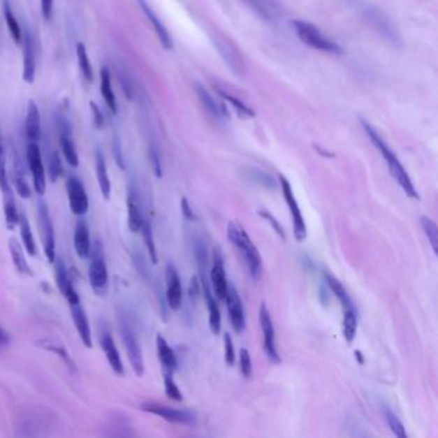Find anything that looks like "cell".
Segmentation results:
<instances>
[{
	"instance_id": "obj_35",
	"label": "cell",
	"mask_w": 438,
	"mask_h": 438,
	"mask_svg": "<svg viewBox=\"0 0 438 438\" xmlns=\"http://www.w3.org/2000/svg\"><path fill=\"white\" fill-rule=\"evenodd\" d=\"M18 225H20V231H21V238H22L24 249L27 251L29 255L36 256V254H38L36 243H35V239H34V235H32L31 226H30V223L27 220V216L24 215V212L20 214Z\"/></svg>"
},
{
	"instance_id": "obj_18",
	"label": "cell",
	"mask_w": 438,
	"mask_h": 438,
	"mask_svg": "<svg viewBox=\"0 0 438 438\" xmlns=\"http://www.w3.org/2000/svg\"><path fill=\"white\" fill-rule=\"evenodd\" d=\"M70 309H71V316L75 327L78 329V333L80 335L81 342L84 343V346H87L88 349L93 347V335H92V329L89 324L88 316L85 314V311L82 310L80 302L70 303Z\"/></svg>"
},
{
	"instance_id": "obj_23",
	"label": "cell",
	"mask_w": 438,
	"mask_h": 438,
	"mask_svg": "<svg viewBox=\"0 0 438 438\" xmlns=\"http://www.w3.org/2000/svg\"><path fill=\"white\" fill-rule=\"evenodd\" d=\"M136 1H138V4L140 6V8L143 10L144 15L148 17L149 22H151L153 29H154V31H156L157 36H159L162 47L165 49H168V50L173 49V39H171V36H170V34H168V29L165 27V24H162V21L159 20V16L153 12V9H152L151 6L148 4V1H147V0H136Z\"/></svg>"
},
{
	"instance_id": "obj_10",
	"label": "cell",
	"mask_w": 438,
	"mask_h": 438,
	"mask_svg": "<svg viewBox=\"0 0 438 438\" xmlns=\"http://www.w3.org/2000/svg\"><path fill=\"white\" fill-rule=\"evenodd\" d=\"M121 337L124 344L126 347L128 352V358L131 364L133 370L136 372L138 377H143L144 375V358L143 351L140 347V343L136 338V335L128 324H122L121 326Z\"/></svg>"
},
{
	"instance_id": "obj_11",
	"label": "cell",
	"mask_w": 438,
	"mask_h": 438,
	"mask_svg": "<svg viewBox=\"0 0 438 438\" xmlns=\"http://www.w3.org/2000/svg\"><path fill=\"white\" fill-rule=\"evenodd\" d=\"M27 163L31 171L32 179H34V189L39 194L44 196L45 189H47V182H45V168L43 165V159H41V152H40L38 143L30 142L27 145Z\"/></svg>"
},
{
	"instance_id": "obj_25",
	"label": "cell",
	"mask_w": 438,
	"mask_h": 438,
	"mask_svg": "<svg viewBox=\"0 0 438 438\" xmlns=\"http://www.w3.org/2000/svg\"><path fill=\"white\" fill-rule=\"evenodd\" d=\"M196 93L198 96L199 102L203 105L205 111L207 112L208 116L211 119H215V121H224V119H228V112L225 111L223 105H220L216 102L214 96L210 94L207 89L197 84Z\"/></svg>"
},
{
	"instance_id": "obj_39",
	"label": "cell",
	"mask_w": 438,
	"mask_h": 438,
	"mask_svg": "<svg viewBox=\"0 0 438 438\" xmlns=\"http://www.w3.org/2000/svg\"><path fill=\"white\" fill-rule=\"evenodd\" d=\"M3 12H4L6 22H7V26H8L9 34H10L12 39L15 40L17 44H21L24 32L21 30L16 16H15L13 10L10 8V6H9L8 0H4V3H3Z\"/></svg>"
},
{
	"instance_id": "obj_43",
	"label": "cell",
	"mask_w": 438,
	"mask_h": 438,
	"mask_svg": "<svg viewBox=\"0 0 438 438\" xmlns=\"http://www.w3.org/2000/svg\"><path fill=\"white\" fill-rule=\"evenodd\" d=\"M247 177L251 182L258 184V185H261V187L266 188V189H275V188H277V183H275L274 177L269 175L268 173L263 171V170L249 168L247 171Z\"/></svg>"
},
{
	"instance_id": "obj_19",
	"label": "cell",
	"mask_w": 438,
	"mask_h": 438,
	"mask_svg": "<svg viewBox=\"0 0 438 438\" xmlns=\"http://www.w3.org/2000/svg\"><path fill=\"white\" fill-rule=\"evenodd\" d=\"M54 265H56L57 286L59 288L61 293H62V295H64V298L67 300L68 305L70 303L80 302L79 295H78V292H76V289L72 284L71 278H70V275L67 272L64 261L61 258H56Z\"/></svg>"
},
{
	"instance_id": "obj_15",
	"label": "cell",
	"mask_w": 438,
	"mask_h": 438,
	"mask_svg": "<svg viewBox=\"0 0 438 438\" xmlns=\"http://www.w3.org/2000/svg\"><path fill=\"white\" fill-rule=\"evenodd\" d=\"M166 301L171 310H179L183 302L182 282L173 263H168L166 266Z\"/></svg>"
},
{
	"instance_id": "obj_54",
	"label": "cell",
	"mask_w": 438,
	"mask_h": 438,
	"mask_svg": "<svg viewBox=\"0 0 438 438\" xmlns=\"http://www.w3.org/2000/svg\"><path fill=\"white\" fill-rule=\"evenodd\" d=\"M113 154L116 157L117 161V165L119 168H125V163H124V156H122V145H121V139H119V134L113 131Z\"/></svg>"
},
{
	"instance_id": "obj_24",
	"label": "cell",
	"mask_w": 438,
	"mask_h": 438,
	"mask_svg": "<svg viewBox=\"0 0 438 438\" xmlns=\"http://www.w3.org/2000/svg\"><path fill=\"white\" fill-rule=\"evenodd\" d=\"M36 346L39 349H43V350L48 351V352H52V353L57 355L58 358L64 361V365L71 372L72 374L78 373L76 363L73 361L70 352L64 347V343H61L59 341H57V340H52V338H44V340H39L36 342Z\"/></svg>"
},
{
	"instance_id": "obj_22",
	"label": "cell",
	"mask_w": 438,
	"mask_h": 438,
	"mask_svg": "<svg viewBox=\"0 0 438 438\" xmlns=\"http://www.w3.org/2000/svg\"><path fill=\"white\" fill-rule=\"evenodd\" d=\"M24 41V72L22 78L27 84H32L35 81L36 75V58H35V49L30 31L26 30L22 35Z\"/></svg>"
},
{
	"instance_id": "obj_47",
	"label": "cell",
	"mask_w": 438,
	"mask_h": 438,
	"mask_svg": "<svg viewBox=\"0 0 438 438\" xmlns=\"http://www.w3.org/2000/svg\"><path fill=\"white\" fill-rule=\"evenodd\" d=\"M163 384H165V393H166V396L170 400L176 401V402L183 401V393L179 390L177 384H176L174 378H173V374H170V373L165 374V377H163Z\"/></svg>"
},
{
	"instance_id": "obj_45",
	"label": "cell",
	"mask_w": 438,
	"mask_h": 438,
	"mask_svg": "<svg viewBox=\"0 0 438 438\" xmlns=\"http://www.w3.org/2000/svg\"><path fill=\"white\" fill-rule=\"evenodd\" d=\"M383 413H384V416H386V421L388 423V425H390V430L400 438H407V430H405V427H404V424L401 423V421L398 419L396 414L390 410V409H387V407H384V410H383Z\"/></svg>"
},
{
	"instance_id": "obj_36",
	"label": "cell",
	"mask_w": 438,
	"mask_h": 438,
	"mask_svg": "<svg viewBox=\"0 0 438 438\" xmlns=\"http://www.w3.org/2000/svg\"><path fill=\"white\" fill-rule=\"evenodd\" d=\"M324 278L327 280V286L333 293L335 297L340 300V302L343 306V309H350L353 307V303L351 301L350 295L346 292V289L343 287L342 283L338 280V279L333 277L332 274L329 272H324Z\"/></svg>"
},
{
	"instance_id": "obj_32",
	"label": "cell",
	"mask_w": 438,
	"mask_h": 438,
	"mask_svg": "<svg viewBox=\"0 0 438 438\" xmlns=\"http://www.w3.org/2000/svg\"><path fill=\"white\" fill-rule=\"evenodd\" d=\"M9 252H10V257H12V261L16 266L17 271L22 275H27V277H32L34 272H32L30 265L26 260V256H24V249L21 247V243L17 240L15 237L9 239Z\"/></svg>"
},
{
	"instance_id": "obj_2",
	"label": "cell",
	"mask_w": 438,
	"mask_h": 438,
	"mask_svg": "<svg viewBox=\"0 0 438 438\" xmlns=\"http://www.w3.org/2000/svg\"><path fill=\"white\" fill-rule=\"evenodd\" d=\"M228 239L231 244L238 248L239 252L244 257L251 277L255 280L260 278L261 269H263V260L252 239L249 238L247 231L242 228L240 224L231 221L228 224Z\"/></svg>"
},
{
	"instance_id": "obj_46",
	"label": "cell",
	"mask_w": 438,
	"mask_h": 438,
	"mask_svg": "<svg viewBox=\"0 0 438 438\" xmlns=\"http://www.w3.org/2000/svg\"><path fill=\"white\" fill-rule=\"evenodd\" d=\"M217 93L223 96L224 99H226L229 103H231V105L235 108V111H237V113H238L240 117H254V116H255V112L252 111V110H251L249 107H247L246 104L243 103V102H240L235 96H229L228 93H225V92L220 90V89H217Z\"/></svg>"
},
{
	"instance_id": "obj_26",
	"label": "cell",
	"mask_w": 438,
	"mask_h": 438,
	"mask_svg": "<svg viewBox=\"0 0 438 438\" xmlns=\"http://www.w3.org/2000/svg\"><path fill=\"white\" fill-rule=\"evenodd\" d=\"M73 246L80 258L85 260L90 257V252H92L90 233H89L88 225L84 220H79L76 224L75 234H73Z\"/></svg>"
},
{
	"instance_id": "obj_42",
	"label": "cell",
	"mask_w": 438,
	"mask_h": 438,
	"mask_svg": "<svg viewBox=\"0 0 438 438\" xmlns=\"http://www.w3.org/2000/svg\"><path fill=\"white\" fill-rule=\"evenodd\" d=\"M421 225H422L423 231L425 233L427 238L430 240V247L433 254L437 256V246H438V231L437 225L436 223L428 217V216H422L421 217Z\"/></svg>"
},
{
	"instance_id": "obj_53",
	"label": "cell",
	"mask_w": 438,
	"mask_h": 438,
	"mask_svg": "<svg viewBox=\"0 0 438 438\" xmlns=\"http://www.w3.org/2000/svg\"><path fill=\"white\" fill-rule=\"evenodd\" d=\"M149 159H151L152 168H153L154 175L157 177H162V163H161V159H159V151L154 145H151V148H149Z\"/></svg>"
},
{
	"instance_id": "obj_9",
	"label": "cell",
	"mask_w": 438,
	"mask_h": 438,
	"mask_svg": "<svg viewBox=\"0 0 438 438\" xmlns=\"http://www.w3.org/2000/svg\"><path fill=\"white\" fill-rule=\"evenodd\" d=\"M66 189L72 214L76 216L85 215L89 210V197L84 184L81 183L79 177L68 176L66 182Z\"/></svg>"
},
{
	"instance_id": "obj_51",
	"label": "cell",
	"mask_w": 438,
	"mask_h": 438,
	"mask_svg": "<svg viewBox=\"0 0 438 438\" xmlns=\"http://www.w3.org/2000/svg\"><path fill=\"white\" fill-rule=\"evenodd\" d=\"M258 215L261 216L263 219H265L266 221H269V224L274 228V231H277V234H278L280 238L286 239V234H284V231H283L282 225H280V223H278V220H277L274 216L271 215L269 211H266V210H258Z\"/></svg>"
},
{
	"instance_id": "obj_12",
	"label": "cell",
	"mask_w": 438,
	"mask_h": 438,
	"mask_svg": "<svg viewBox=\"0 0 438 438\" xmlns=\"http://www.w3.org/2000/svg\"><path fill=\"white\" fill-rule=\"evenodd\" d=\"M225 301H226V306H228L231 326L237 333H242L246 328V314H244V307H243V302L240 300L238 289L234 284L228 286Z\"/></svg>"
},
{
	"instance_id": "obj_30",
	"label": "cell",
	"mask_w": 438,
	"mask_h": 438,
	"mask_svg": "<svg viewBox=\"0 0 438 438\" xmlns=\"http://www.w3.org/2000/svg\"><path fill=\"white\" fill-rule=\"evenodd\" d=\"M101 93L103 96L104 102L108 105L113 115H117L119 104L115 96V92L112 89L111 72L107 66L101 67Z\"/></svg>"
},
{
	"instance_id": "obj_37",
	"label": "cell",
	"mask_w": 438,
	"mask_h": 438,
	"mask_svg": "<svg viewBox=\"0 0 438 438\" xmlns=\"http://www.w3.org/2000/svg\"><path fill=\"white\" fill-rule=\"evenodd\" d=\"M4 215H6V224L9 231H13L18 225L20 212L17 210L16 202L13 198V193L9 191H4Z\"/></svg>"
},
{
	"instance_id": "obj_50",
	"label": "cell",
	"mask_w": 438,
	"mask_h": 438,
	"mask_svg": "<svg viewBox=\"0 0 438 438\" xmlns=\"http://www.w3.org/2000/svg\"><path fill=\"white\" fill-rule=\"evenodd\" d=\"M224 342H225V363L229 367H233L235 363V351H234V343L229 333H225L224 335Z\"/></svg>"
},
{
	"instance_id": "obj_1",
	"label": "cell",
	"mask_w": 438,
	"mask_h": 438,
	"mask_svg": "<svg viewBox=\"0 0 438 438\" xmlns=\"http://www.w3.org/2000/svg\"><path fill=\"white\" fill-rule=\"evenodd\" d=\"M361 124H363V128L365 130L367 136L370 138L372 143L374 144L375 148L381 152L383 159H386V162L388 163L390 174L393 176V179L397 182L398 185L402 188V191H405L410 198H421L418 191L415 189L414 184L411 182L410 176L405 171L404 166L401 165V162L398 161L397 156L388 147V144L383 140L381 136L377 133V130L369 122L361 119Z\"/></svg>"
},
{
	"instance_id": "obj_7",
	"label": "cell",
	"mask_w": 438,
	"mask_h": 438,
	"mask_svg": "<svg viewBox=\"0 0 438 438\" xmlns=\"http://www.w3.org/2000/svg\"><path fill=\"white\" fill-rule=\"evenodd\" d=\"M279 183L282 185L283 197L286 199V203H287L288 208L291 211L295 239L298 242H302V240L306 239V235H307V229H306V224H305V219H303L302 214H301V210L298 207L295 194L292 191V187L288 182L287 177H284L283 175H279Z\"/></svg>"
},
{
	"instance_id": "obj_44",
	"label": "cell",
	"mask_w": 438,
	"mask_h": 438,
	"mask_svg": "<svg viewBox=\"0 0 438 438\" xmlns=\"http://www.w3.org/2000/svg\"><path fill=\"white\" fill-rule=\"evenodd\" d=\"M64 166H62V159L58 152L54 151L50 153L48 161V175L52 183H57V180L62 176Z\"/></svg>"
},
{
	"instance_id": "obj_40",
	"label": "cell",
	"mask_w": 438,
	"mask_h": 438,
	"mask_svg": "<svg viewBox=\"0 0 438 438\" xmlns=\"http://www.w3.org/2000/svg\"><path fill=\"white\" fill-rule=\"evenodd\" d=\"M76 54H78L80 70H81L84 79L87 80L88 82H92L94 79V71H93V66L90 64L88 50H87V47L84 43H78Z\"/></svg>"
},
{
	"instance_id": "obj_27",
	"label": "cell",
	"mask_w": 438,
	"mask_h": 438,
	"mask_svg": "<svg viewBox=\"0 0 438 438\" xmlns=\"http://www.w3.org/2000/svg\"><path fill=\"white\" fill-rule=\"evenodd\" d=\"M249 8L255 10L256 15L268 22H275L279 18L280 10L274 0H242Z\"/></svg>"
},
{
	"instance_id": "obj_34",
	"label": "cell",
	"mask_w": 438,
	"mask_h": 438,
	"mask_svg": "<svg viewBox=\"0 0 438 438\" xmlns=\"http://www.w3.org/2000/svg\"><path fill=\"white\" fill-rule=\"evenodd\" d=\"M13 183H15V188H16V191L20 197H22V198L31 197V187L26 179L24 168L22 166V162L18 159V156H16V159H15V166H13Z\"/></svg>"
},
{
	"instance_id": "obj_58",
	"label": "cell",
	"mask_w": 438,
	"mask_h": 438,
	"mask_svg": "<svg viewBox=\"0 0 438 438\" xmlns=\"http://www.w3.org/2000/svg\"><path fill=\"white\" fill-rule=\"evenodd\" d=\"M319 293H320V295H319V297H320V301H321V303H323L324 306H326V305H328V303H329V295H328V289H326V288L324 287H321L320 288V291H319Z\"/></svg>"
},
{
	"instance_id": "obj_33",
	"label": "cell",
	"mask_w": 438,
	"mask_h": 438,
	"mask_svg": "<svg viewBox=\"0 0 438 438\" xmlns=\"http://www.w3.org/2000/svg\"><path fill=\"white\" fill-rule=\"evenodd\" d=\"M128 225L133 233H139L143 224V215L139 206V198L136 191H129L128 196Z\"/></svg>"
},
{
	"instance_id": "obj_41",
	"label": "cell",
	"mask_w": 438,
	"mask_h": 438,
	"mask_svg": "<svg viewBox=\"0 0 438 438\" xmlns=\"http://www.w3.org/2000/svg\"><path fill=\"white\" fill-rule=\"evenodd\" d=\"M142 234H143L144 243H145V247L148 249V255L151 258L152 263H159V256H157V249H156V242H154V237H153V229H152V225L147 219H143V224H142Z\"/></svg>"
},
{
	"instance_id": "obj_5",
	"label": "cell",
	"mask_w": 438,
	"mask_h": 438,
	"mask_svg": "<svg viewBox=\"0 0 438 438\" xmlns=\"http://www.w3.org/2000/svg\"><path fill=\"white\" fill-rule=\"evenodd\" d=\"M38 220H39L41 239L44 243V252H45L49 263H54L57 258L54 228H53L52 217L49 214L48 205L44 200H39V203H38Z\"/></svg>"
},
{
	"instance_id": "obj_21",
	"label": "cell",
	"mask_w": 438,
	"mask_h": 438,
	"mask_svg": "<svg viewBox=\"0 0 438 438\" xmlns=\"http://www.w3.org/2000/svg\"><path fill=\"white\" fill-rule=\"evenodd\" d=\"M99 341H101V347L103 350L104 355H105L107 361H108L112 370L117 375L125 374V367H124V364H122L121 356H119V350H117L116 344L113 342L112 335L108 332H104V333L101 335Z\"/></svg>"
},
{
	"instance_id": "obj_49",
	"label": "cell",
	"mask_w": 438,
	"mask_h": 438,
	"mask_svg": "<svg viewBox=\"0 0 438 438\" xmlns=\"http://www.w3.org/2000/svg\"><path fill=\"white\" fill-rule=\"evenodd\" d=\"M239 363H240V372L243 377L251 378L252 377V361L251 355L247 349H240L239 351Z\"/></svg>"
},
{
	"instance_id": "obj_56",
	"label": "cell",
	"mask_w": 438,
	"mask_h": 438,
	"mask_svg": "<svg viewBox=\"0 0 438 438\" xmlns=\"http://www.w3.org/2000/svg\"><path fill=\"white\" fill-rule=\"evenodd\" d=\"M182 212H183L184 217L187 220H191V221L197 220V216L194 215V212H193V210L189 206V202H188L187 198H182Z\"/></svg>"
},
{
	"instance_id": "obj_29",
	"label": "cell",
	"mask_w": 438,
	"mask_h": 438,
	"mask_svg": "<svg viewBox=\"0 0 438 438\" xmlns=\"http://www.w3.org/2000/svg\"><path fill=\"white\" fill-rule=\"evenodd\" d=\"M156 344H157V353H159V361H161L162 367H165L166 373L173 374L177 367L175 352L170 347L168 341L161 335H157Z\"/></svg>"
},
{
	"instance_id": "obj_16",
	"label": "cell",
	"mask_w": 438,
	"mask_h": 438,
	"mask_svg": "<svg viewBox=\"0 0 438 438\" xmlns=\"http://www.w3.org/2000/svg\"><path fill=\"white\" fill-rule=\"evenodd\" d=\"M200 278V288H202V292L205 295L206 298V303H207L208 309V326L214 335H219L220 330H221V314H220V309L216 303L215 298L212 295V291H211V284H210V280H208L206 275H199Z\"/></svg>"
},
{
	"instance_id": "obj_3",
	"label": "cell",
	"mask_w": 438,
	"mask_h": 438,
	"mask_svg": "<svg viewBox=\"0 0 438 438\" xmlns=\"http://www.w3.org/2000/svg\"><path fill=\"white\" fill-rule=\"evenodd\" d=\"M292 27L295 30V35L298 36V39L306 45H309L310 48L316 49L324 53H332V54H340L342 52V49L340 48L337 43L327 38L316 26H314L310 22L295 20V21H292Z\"/></svg>"
},
{
	"instance_id": "obj_14",
	"label": "cell",
	"mask_w": 438,
	"mask_h": 438,
	"mask_svg": "<svg viewBox=\"0 0 438 438\" xmlns=\"http://www.w3.org/2000/svg\"><path fill=\"white\" fill-rule=\"evenodd\" d=\"M214 44L231 71L237 76H242L244 72V64L237 48L231 45V41L224 39L221 36H214Z\"/></svg>"
},
{
	"instance_id": "obj_17",
	"label": "cell",
	"mask_w": 438,
	"mask_h": 438,
	"mask_svg": "<svg viewBox=\"0 0 438 438\" xmlns=\"http://www.w3.org/2000/svg\"><path fill=\"white\" fill-rule=\"evenodd\" d=\"M59 143H61V149H62L64 159L67 161V163L72 168H78L79 166V154L76 151V145L72 140L71 126L64 119H61V122H59Z\"/></svg>"
},
{
	"instance_id": "obj_52",
	"label": "cell",
	"mask_w": 438,
	"mask_h": 438,
	"mask_svg": "<svg viewBox=\"0 0 438 438\" xmlns=\"http://www.w3.org/2000/svg\"><path fill=\"white\" fill-rule=\"evenodd\" d=\"M90 111H92V117H93V122H94V126L96 129H104L105 126V117H104L103 112L101 111L99 105L94 103L93 101H90Z\"/></svg>"
},
{
	"instance_id": "obj_55",
	"label": "cell",
	"mask_w": 438,
	"mask_h": 438,
	"mask_svg": "<svg viewBox=\"0 0 438 438\" xmlns=\"http://www.w3.org/2000/svg\"><path fill=\"white\" fill-rule=\"evenodd\" d=\"M53 3H54V0H40L41 15L47 21H49L53 15Z\"/></svg>"
},
{
	"instance_id": "obj_59",
	"label": "cell",
	"mask_w": 438,
	"mask_h": 438,
	"mask_svg": "<svg viewBox=\"0 0 438 438\" xmlns=\"http://www.w3.org/2000/svg\"><path fill=\"white\" fill-rule=\"evenodd\" d=\"M355 355L358 356V363H360V364H364V358H363V355H361V352H360V351H356V352H355Z\"/></svg>"
},
{
	"instance_id": "obj_6",
	"label": "cell",
	"mask_w": 438,
	"mask_h": 438,
	"mask_svg": "<svg viewBox=\"0 0 438 438\" xmlns=\"http://www.w3.org/2000/svg\"><path fill=\"white\" fill-rule=\"evenodd\" d=\"M140 409L143 411L157 415L168 422L176 423V424L193 425V424H196V421H197V416L191 410H179V409L166 407V405L157 404V402H145V404L140 405Z\"/></svg>"
},
{
	"instance_id": "obj_8",
	"label": "cell",
	"mask_w": 438,
	"mask_h": 438,
	"mask_svg": "<svg viewBox=\"0 0 438 438\" xmlns=\"http://www.w3.org/2000/svg\"><path fill=\"white\" fill-rule=\"evenodd\" d=\"M258 319H260V326H261V330H263L265 352H266L268 358H270L271 363L279 364L282 361V358L279 356L277 342H275V329H274V324L271 320L270 311L265 302L261 303V306H260Z\"/></svg>"
},
{
	"instance_id": "obj_48",
	"label": "cell",
	"mask_w": 438,
	"mask_h": 438,
	"mask_svg": "<svg viewBox=\"0 0 438 438\" xmlns=\"http://www.w3.org/2000/svg\"><path fill=\"white\" fill-rule=\"evenodd\" d=\"M10 189L8 183V176H7V163H6V151L3 145L1 133H0V191H7Z\"/></svg>"
},
{
	"instance_id": "obj_20",
	"label": "cell",
	"mask_w": 438,
	"mask_h": 438,
	"mask_svg": "<svg viewBox=\"0 0 438 438\" xmlns=\"http://www.w3.org/2000/svg\"><path fill=\"white\" fill-rule=\"evenodd\" d=\"M365 12H367V18L370 21V24L382 34L386 40H388L390 44H395V45L400 43L397 31L395 30L393 24H390L383 13L375 8H367Z\"/></svg>"
},
{
	"instance_id": "obj_28",
	"label": "cell",
	"mask_w": 438,
	"mask_h": 438,
	"mask_svg": "<svg viewBox=\"0 0 438 438\" xmlns=\"http://www.w3.org/2000/svg\"><path fill=\"white\" fill-rule=\"evenodd\" d=\"M40 136H41V126H40L39 108L34 101H30L27 105V115H26V136L29 142L38 143Z\"/></svg>"
},
{
	"instance_id": "obj_4",
	"label": "cell",
	"mask_w": 438,
	"mask_h": 438,
	"mask_svg": "<svg viewBox=\"0 0 438 438\" xmlns=\"http://www.w3.org/2000/svg\"><path fill=\"white\" fill-rule=\"evenodd\" d=\"M90 256H92V263L89 266L90 286L96 295H103L108 288V270L101 242H96L94 246H92Z\"/></svg>"
},
{
	"instance_id": "obj_57",
	"label": "cell",
	"mask_w": 438,
	"mask_h": 438,
	"mask_svg": "<svg viewBox=\"0 0 438 438\" xmlns=\"http://www.w3.org/2000/svg\"><path fill=\"white\" fill-rule=\"evenodd\" d=\"M9 343H10V337H9L8 332L0 324V351L8 347Z\"/></svg>"
},
{
	"instance_id": "obj_38",
	"label": "cell",
	"mask_w": 438,
	"mask_h": 438,
	"mask_svg": "<svg viewBox=\"0 0 438 438\" xmlns=\"http://www.w3.org/2000/svg\"><path fill=\"white\" fill-rule=\"evenodd\" d=\"M358 332V315L355 307L344 309L343 312V337L346 342L352 343Z\"/></svg>"
},
{
	"instance_id": "obj_13",
	"label": "cell",
	"mask_w": 438,
	"mask_h": 438,
	"mask_svg": "<svg viewBox=\"0 0 438 438\" xmlns=\"http://www.w3.org/2000/svg\"><path fill=\"white\" fill-rule=\"evenodd\" d=\"M210 282H211V288L214 291L216 298L220 301L225 300L229 283H228L226 274H225L223 257L220 255L219 249H216L215 254H214L212 269L210 271Z\"/></svg>"
},
{
	"instance_id": "obj_31",
	"label": "cell",
	"mask_w": 438,
	"mask_h": 438,
	"mask_svg": "<svg viewBox=\"0 0 438 438\" xmlns=\"http://www.w3.org/2000/svg\"><path fill=\"white\" fill-rule=\"evenodd\" d=\"M96 179H98V184L101 188V193H102L105 200H110L111 198V180H110L108 171H107V165H105L103 153L99 148L96 151Z\"/></svg>"
}]
</instances>
